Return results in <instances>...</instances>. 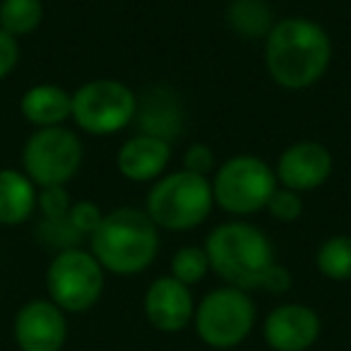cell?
Instances as JSON below:
<instances>
[{"label": "cell", "mask_w": 351, "mask_h": 351, "mask_svg": "<svg viewBox=\"0 0 351 351\" xmlns=\"http://www.w3.org/2000/svg\"><path fill=\"white\" fill-rule=\"evenodd\" d=\"M36 186L25 171L0 169V224L17 226L36 210Z\"/></svg>", "instance_id": "cell-16"}, {"label": "cell", "mask_w": 351, "mask_h": 351, "mask_svg": "<svg viewBox=\"0 0 351 351\" xmlns=\"http://www.w3.org/2000/svg\"><path fill=\"white\" fill-rule=\"evenodd\" d=\"M210 267L226 282V287L260 291L265 274L272 269L274 248L267 234L248 221H226L217 226L205 241Z\"/></svg>", "instance_id": "cell-3"}, {"label": "cell", "mask_w": 351, "mask_h": 351, "mask_svg": "<svg viewBox=\"0 0 351 351\" xmlns=\"http://www.w3.org/2000/svg\"><path fill=\"white\" fill-rule=\"evenodd\" d=\"M20 111L36 128L63 125L73 116V94L58 84H34L22 97Z\"/></svg>", "instance_id": "cell-15"}, {"label": "cell", "mask_w": 351, "mask_h": 351, "mask_svg": "<svg viewBox=\"0 0 351 351\" xmlns=\"http://www.w3.org/2000/svg\"><path fill=\"white\" fill-rule=\"evenodd\" d=\"M142 118V125H145L147 135H156V137H164V140L171 142L173 132H178L181 128V108H178V101L169 94H164L161 89L152 92L147 97L145 106L142 111L137 108Z\"/></svg>", "instance_id": "cell-18"}, {"label": "cell", "mask_w": 351, "mask_h": 351, "mask_svg": "<svg viewBox=\"0 0 351 351\" xmlns=\"http://www.w3.org/2000/svg\"><path fill=\"white\" fill-rule=\"evenodd\" d=\"M70 207H73V200L63 186L41 188L39 197H36V210L44 215V219H63L68 217Z\"/></svg>", "instance_id": "cell-23"}, {"label": "cell", "mask_w": 351, "mask_h": 351, "mask_svg": "<svg viewBox=\"0 0 351 351\" xmlns=\"http://www.w3.org/2000/svg\"><path fill=\"white\" fill-rule=\"evenodd\" d=\"M104 267L89 250L70 248L56 253L46 269V289L63 313H87L104 293Z\"/></svg>", "instance_id": "cell-7"}, {"label": "cell", "mask_w": 351, "mask_h": 351, "mask_svg": "<svg viewBox=\"0 0 351 351\" xmlns=\"http://www.w3.org/2000/svg\"><path fill=\"white\" fill-rule=\"evenodd\" d=\"M320 315L303 303H282L263 322L265 344L272 351H308L320 339Z\"/></svg>", "instance_id": "cell-11"}, {"label": "cell", "mask_w": 351, "mask_h": 351, "mask_svg": "<svg viewBox=\"0 0 351 351\" xmlns=\"http://www.w3.org/2000/svg\"><path fill=\"white\" fill-rule=\"evenodd\" d=\"M82 164V142L70 128H39L22 149V166L34 186H65Z\"/></svg>", "instance_id": "cell-9"}, {"label": "cell", "mask_w": 351, "mask_h": 351, "mask_svg": "<svg viewBox=\"0 0 351 351\" xmlns=\"http://www.w3.org/2000/svg\"><path fill=\"white\" fill-rule=\"evenodd\" d=\"M68 219L73 221V226L82 236H92L99 229V224H101L104 215L99 210V205H94L92 200H80L73 202V207L68 212Z\"/></svg>", "instance_id": "cell-25"}, {"label": "cell", "mask_w": 351, "mask_h": 351, "mask_svg": "<svg viewBox=\"0 0 351 351\" xmlns=\"http://www.w3.org/2000/svg\"><path fill=\"white\" fill-rule=\"evenodd\" d=\"M39 239L44 241L46 245L60 250H70L77 248V243L82 241V234L73 226V221L68 217L63 219H44L39 224Z\"/></svg>", "instance_id": "cell-22"}, {"label": "cell", "mask_w": 351, "mask_h": 351, "mask_svg": "<svg viewBox=\"0 0 351 351\" xmlns=\"http://www.w3.org/2000/svg\"><path fill=\"white\" fill-rule=\"evenodd\" d=\"M332 60V41L317 22L287 17L265 39L267 73L284 89H306L322 80Z\"/></svg>", "instance_id": "cell-1"}, {"label": "cell", "mask_w": 351, "mask_h": 351, "mask_svg": "<svg viewBox=\"0 0 351 351\" xmlns=\"http://www.w3.org/2000/svg\"><path fill=\"white\" fill-rule=\"evenodd\" d=\"M267 212L279 221H293L303 215L301 193L289 191V188H277L274 195L267 202Z\"/></svg>", "instance_id": "cell-24"}, {"label": "cell", "mask_w": 351, "mask_h": 351, "mask_svg": "<svg viewBox=\"0 0 351 351\" xmlns=\"http://www.w3.org/2000/svg\"><path fill=\"white\" fill-rule=\"evenodd\" d=\"M315 265L322 277L332 282L351 279V236H332L317 248Z\"/></svg>", "instance_id": "cell-20"}, {"label": "cell", "mask_w": 351, "mask_h": 351, "mask_svg": "<svg viewBox=\"0 0 351 351\" xmlns=\"http://www.w3.org/2000/svg\"><path fill=\"white\" fill-rule=\"evenodd\" d=\"M44 22V3L41 0H3L0 3V29L8 34L27 36Z\"/></svg>", "instance_id": "cell-19"}, {"label": "cell", "mask_w": 351, "mask_h": 351, "mask_svg": "<svg viewBox=\"0 0 351 351\" xmlns=\"http://www.w3.org/2000/svg\"><path fill=\"white\" fill-rule=\"evenodd\" d=\"M145 315L149 325L164 335H176L186 330L195 317V301H193L191 287H186L171 274L156 277L147 287Z\"/></svg>", "instance_id": "cell-12"}, {"label": "cell", "mask_w": 351, "mask_h": 351, "mask_svg": "<svg viewBox=\"0 0 351 351\" xmlns=\"http://www.w3.org/2000/svg\"><path fill=\"white\" fill-rule=\"evenodd\" d=\"M226 22L243 39H267L274 27V15L265 0H234L226 8Z\"/></svg>", "instance_id": "cell-17"}, {"label": "cell", "mask_w": 351, "mask_h": 351, "mask_svg": "<svg viewBox=\"0 0 351 351\" xmlns=\"http://www.w3.org/2000/svg\"><path fill=\"white\" fill-rule=\"evenodd\" d=\"M215 202L224 212L236 217H248L267 210L269 197L277 191V173L267 161L250 154H239L217 169Z\"/></svg>", "instance_id": "cell-6"}, {"label": "cell", "mask_w": 351, "mask_h": 351, "mask_svg": "<svg viewBox=\"0 0 351 351\" xmlns=\"http://www.w3.org/2000/svg\"><path fill=\"white\" fill-rule=\"evenodd\" d=\"M183 166H186V171L197 176L212 173L215 171V152L207 145H191L183 156Z\"/></svg>", "instance_id": "cell-26"}, {"label": "cell", "mask_w": 351, "mask_h": 351, "mask_svg": "<svg viewBox=\"0 0 351 351\" xmlns=\"http://www.w3.org/2000/svg\"><path fill=\"white\" fill-rule=\"evenodd\" d=\"M12 337L20 351H63L68 341L65 313L51 298H32L17 311Z\"/></svg>", "instance_id": "cell-10"}, {"label": "cell", "mask_w": 351, "mask_h": 351, "mask_svg": "<svg viewBox=\"0 0 351 351\" xmlns=\"http://www.w3.org/2000/svg\"><path fill=\"white\" fill-rule=\"evenodd\" d=\"M195 332L210 349H234L243 344L255 327V303L248 291L221 287L210 291L195 308Z\"/></svg>", "instance_id": "cell-5"}, {"label": "cell", "mask_w": 351, "mask_h": 351, "mask_svg": "<svg viewBox=\"0 0 351 351\" xmlns=\"http://www.w3.org/2000/svg\"><path fill=\"white\" fill-rule=\"evenodd\" d=\"M17 60H20V44L12 34L0 29V80H5L15 70Z\"/></svg>", "instance_id": "cell-27"}, {"label": "cell", "mask_w": 351, "mask_h": 351, "mask_svg": "<svg viewBox=\"0 0 351 351\" xmlns=\"http://www.w3.org/2000/svg\"><path fill=\"white\" fill-rule=\"evenodd\" d=\"M171 161V142L156 135H140L130 137L123 142V147L118 149V171L125 176L128 181L145 183L154 181L166 171Z\"/></svg>", "instance_id": "cell-14"}, {"label": "cell", "mask_w": 351, "mask_h": 351, "mask_svg": "<svg viewBox=\"0 0 351 351\" xmlns=\"http://www.w3.org/2000/svg\"><path fill=\"white\" fill-rule=\"evenodd\" d=\"M215 191L207 176L176 171L154 183L147 195V215L159 229L191 231L210 217Z\"/></svg>", "instance_id": "cell-4"}, {"label": "cell", "mask_w": 351, "mask_h": 351, "mask_svg": "<svg viewBox=\"0 0 351 351\" xmlns=\"http://www.w3.org/2000/svg\"><path fill=\"white\" fill-rule=\"evenodd\" d=\"M210 258L207 250L200 245H186L171 258V277H176L178 282H183L186 287L202 282L210 272Z\"/></svg>", "instance_id": "cell-21"}, {"label": "cell", "mask_w": 351, "mask_h": 351, "mask_svg": "<svg viewBox=\"0 0 351 351\" xmlns=\"http://www.w3.org/2000/svg\"><path fill=\"white\" fill-rule=\"evenodd\" d=\"M70 118L89 135H113L137 118V94L118 80H92L73 94Z\"/></svg>", "instance_id": "cell-8"}, {"label": "cell", "mask_w": 351, "mask_h": 351, "mask_svg": "<svg viewBox=\"0 0 351 351\" xmlns=\"http://www.w3.org/2000/svg\"><path fill=\"white\" fill-rule=\"evenodd\" d=\"M289 289H291V274H289V269L284 267V265L274 263V265H272V269H269V272L265 274L263 287H260V291H269V293H287Z\"/></svg>", "instance_id": "cell-28"}, {"label": "cell", "mask_w": 351, "mask_h": 351, "mask_svg": "<svg viewBox=\"0 0 351 351\" xmlns=\"http://www.w3.org/2000/svg\"><path fill=\"white\" fill-rule=\"evenodd\" d=\"M274 173H277V181L282 183V188L296 193L315 191L330 178L332 154L320 142H296L282 152Z\"/></svg>", "instance_id": "cell-13"}, {"label": "cell", "mask_w": 351, "mask_h": 351, "mask_svg": "<svg viewBox=\"0 0 351 351\" xmlns=\"http://www.w3.org/2000/svg\"><path fill=\"white\" fill-rule=\"evenodd\" d=\"M92 255L104 272L118 277L140 274L159 253V226L135 207H118L104 215L99 229L89 236Z\"/></svg>", "instance_id": "cell-2"}]
</instances>
